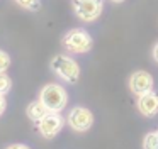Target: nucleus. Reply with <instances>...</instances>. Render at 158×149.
<instances>
[{
    "label": "nucleus",
    "mask_w": 158,
    "mask_h": 149,
    "mask_svg": "<svg viewBox=\"0 0 158 149\" xmlns=\"http://www.w3.org/2000/svg\"><path fill=\"white\" fill-rule=\"evenodd\" d=\"M39 100H41L51 112H60L66 107L68 97H66V91L63 90V87L49 83V85H46V87H43L41 93H39Z\"/></svg>",
    "instance_id": "obj_1"
},
{
    "label": "nucleus",
    "mask_w": 158,
    "mask_h": 149,
    "mask_svg": "<svg viewBox=\"0 0 158 149\" xmlns=\"http://www.w3.org/2000/svg\"><path fill=\"white\" fill-rule=\"evenodd\" d=\"M63 47L70 53H89L92 49V37L82 29H72L63 36Z\"/></svg>",
    "instance_id": "obj_2"
},
{
    "label": "nucleus",
    "mask_w": 158,
    "mask_h": 149,
    "mask_svg": "<svg viewBox=\"0 0 158 149\" xmlns=\"http://www.w3.org/2000/svg\"><path fill=\"white\" fill-rule=\"evenodd\" d=\"M51 70L60 78H63L66 83H77V80L80 78V66L73 59L61 56V54H58L51 59Z\"/></svg>",
    "instance_id": "obj_3"
},
{
    "label": "nucleus",
    "mask_w": 158,
    "mask_h": 149,
    "mask_svg": "<svg viewBox=\"0 0 158 149\" xmlns=\"http://www.w3.org/2000/svg\"><path fill=\"white\" fill-rule=\"evenodd\" d=\"M102 0H73L77 17L85 22H92L102 14Z\"/></svg>",
    "instance_id": "obj_4"
},
{
    "label": "nucleus",
    "mask_w": 158,
    "mask_h": 149,
    "mask_svg": "<svg viewBox=\"0 0 158 149\" xmlns=\"http://www.w3.org/2000/svg\"><path fill=\"white\" fill-rule=\"evenodd\" d=\"M68 125L77 132H85L92 127L94 124V115L89 108L85 107H75L72 112L68 114V119H66Z\"/></svg>",
    "instance_id": "obj_5"
},
{
    "label": "nucleus",
    "mask_w": 158,
    "mask_h": 149,
    "mask_svg": "<svg viewBox=\"0 0 158 149\" xmlns=\"http://www.w3.org/2000/svg\"><path fill=\"white\" fill-rule=\"evenodd\" d=\"M63 127V119L58 115V112H48L41 120L38 122V131L43 137L51 139L56 134H60Z\"/></svg>",
    "instance_id": "obj_6"
},
{
    "label": "nucleus",
    "mask_w": 158,
    "mask_h": 149,
    "mask_svg": "<svg viewBox=\"0 0 158 149\" xmlns=\"http://www.w3.org/2000/svg\"><path fill=\"white\" fill-rule=\"evenodd\" d=\"M129 88L138 97L153 90V76L148 71H134L129 78Z\"/></svg>",
    "instance_id": "obj_7"
},
{
    "label": "nucleus",
    "mask_w": 158,
    "mask_h": 149,
    "mask_svg": "<svg viewBox=\"0 0 158 149\" xmlns=\"http://www.w3.org/2000/svg\"><path fill=\"white\" fill-rule=\"evenodd\" d=\"M136 107L144 117H155L158 114V93L156 91H148V93L139 95L136 102Z\"/></svg>",
    "instance_id": "obj_8"
},
{
    "label": "nucleus",
    "mask_w": 158,
    "mask_h": 149,
    "mask_svg": "<svg viewBox=\"0 0 158 149\" xmlns=\"http://www.w3.org/2000/svg\"><path fill=\"white\" fill-rule=\"evenodd\" d=\"M26 112H27V117L31 119V120L39 122L46 114H48V112H51V110H49V108L46 107V105L43 103L41 100H34V102H31V103L27 105Z\"/></svg>",
    "instance_id": "obj_9"
},
{
    "label": "nucleus",
    "mask_w": 158,
    "mask_h": 149,
    "mask_svg": "<svg viewBox=\"0 0 158 149\" xmlns=\"http://www.w3.org/2000/svg\"><path fill=\"white\" fill-rule=\"evenodd\" d=\"M143 149H158V134L150 132L143 139Z\"/></svg>",
    "instance_id": "obj_10"
},
{
    "label": "nucleus",
    "mask_w": 158,
    "mask_h": 149,
    "mask_svg": "<svg viewBox=\"0 0 158 149\" xmlns=\"http://www.w3.org/2000/svg\"><path fill=\"white\" fill-rule=\"evenodd\" d=\"M15 3L17 5H21L22 9L26 10H39V7H41V2L39 0H15Z\"/></svg>",
    "instance_id": "obj_11"
},
{
    "label": "nucleus",
    "mask_w": 158,
    "mask_h": 149,
    "mask_svg": "<svg viewBox=\"0 0 158 149\" xmlns=\"http://www.w3.org/2000/svg\"><path fill=\"white\" fill-rule=\"evenodd\" d=\"M10 87H12V80L5 73H0V93L5 95L10 90Z\"/></svg>",
    "instance_id": "obj_12"
},
{
    "label": "nucleus",
    "mask_w": 158,
    "mask_h": 149,
    "mask_svg": "<svg viewBox=\"0 0 158 149\" xmlns=\"http://www.w3.org/2000/svg\"><path fill=\"white\" fill-rule=\"evenodd\" d=\"M10 66V56L5 51L0 49V73H5V70H9Z\"/></svg>",
    "instance_id": "obj_13"
},
{
    "label": "nucleus",
    "mask_w": 158,
    "mask_h": 149,
    "mask_svg": "<svg viewBox=\"0 0 158 149\" xmlns=\"http://www.w3.org/2000/svg\"><path fill=\"white\" fill-rule=\"evenodd\" d=\"M4 110H5V98H4V95L0 93V115L4 114Z\"/></svg>",
    "instance_id": "obj_14"
},
{
    "label": "nucleus",
    "mask_w": 158,
    "mask_h": 149,
    "mask_svg": "<svg viewBox=\"0 0 158 149\" xmlns=\"http://www.w3.org/2000/svg\"><path fill=\"white\" fill-rule=\"evenodd\" d=\"M7 149H29L27 146H24V144H10Z\"/></svg>",
    "instance_id": "obj_15"
},
{
    "label": "nucleus",
    "mask_w": 158,
    "mask_h": 149,
    "mask_svg": "<svg viewBox=\"0 0 158 149\" xmlns=\"http://www.w3.org/2000/svg\"><path fill=\"white\" fill-rule=\"evenodd\" d=\"M153 59L158 63V42L155 44V47H153Z\"/></svg>",
    "instance_id": "obj_16"
},
{
    "label": "nucleus",
    "mask_w": 158,
    "mask_h": 149,
    "mask_svg": "<svg viewBox=\"0 0 158 149\" xmlns=\"http://www.w3.org/2000/svg\"><path fill=\"white\" fill-rule=\"evenodd\" d=\"M112 2H116V3H121V2H124V0H112Z\"/></svg>",
    "instance_id": "obj_17"
},
{
    "label": "nucleus",
    "mask_w": 158,
    "mask_h": 149,
    "mask_svg": "<svg viewBox=\"0 0 158 149\" xmlns=\"http://www.w3.org/2000/svg\"><path fill=\"white\" fill-rule=\"evenodd\" d=\"M156 134H158V132H156Z\"/></svg>",
    "instance_id": "obj_18"
}]
</instances>
